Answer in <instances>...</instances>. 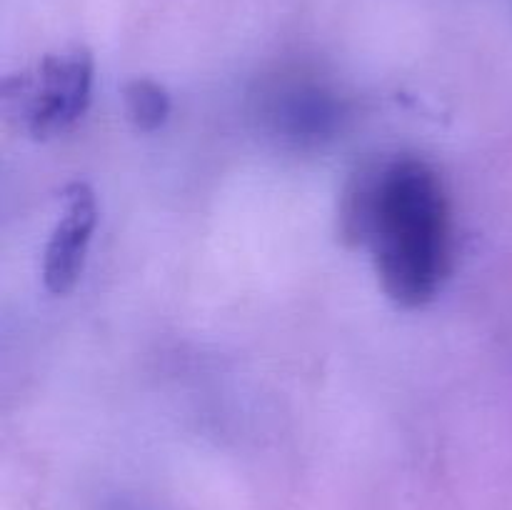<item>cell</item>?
<instances>
[{
    "label": "cell",
    "instance_id": "7a4b0ae2",
    "mask_svg": "<svg viewBox=\"0 0 512 510\" xmlns=\"http://www.w3.org/2000/svg\"><path fill=\"white\" fill-rule=\"evenodd\" d=\"M95 60L83 45L43 55L23 73L3 80V108L20 130L48 140L73 128L93 98Z\"/></svg>",
    "mask_w": 512,
    "mask_h": 510
},
{
    "label": "cell",
    "instance_id": "3957f363",
    "mask_svg": "<svg viewBox=\"0 0 512 510\" xmlns=\"http://www.w3.org/2000/svg\"><path fill=\"white\" fill-rule=\"evenodd\" d=\"M60 200L63 210L43 255V283L53 295L70 293L78 285L100 215L98 198L88 183L75 180L65 185Z\"/></svg>",
    "mask_w": 512,
    "mask_h": 510
},
{
    "label": "cell",
    "instance_id": "277c9868",
    "mask_svg": "<svg viewBox=\"0 0 512 510\" xmlns=\"http://www.w3.org/2000/svg\"><path fill=\"white\" fill-rule=\"evenodd\" d=\"M123 110L140 133H155L168 123L170 95L153 78H133L123 85Z\"/></svg>",
    "mask_w": 512,
    "mask_h": 510
},
{
    "label": "cell",
    "instance_id": "6da1fadb",
    "mask_svg": "<svg viewBox=\"0 0 512 510\" xmlns=\"http://www.w3.org/2000/svg\"><path fill=\"white\" fill-rule=\"evenodd\" d=\"M338 233L348 248L370 250L380 288L400 308L428 305L450 273V200L420 158L360 165L340 195Z\"/></svg>",
    "mask_w": 512,
    "mask_h": 510
}]
</instances>
